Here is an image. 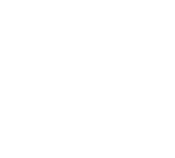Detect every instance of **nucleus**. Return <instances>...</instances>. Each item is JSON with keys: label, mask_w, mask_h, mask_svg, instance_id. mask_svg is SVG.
I'll list each match as a JSON object with an SVG mask.
<instances>
[]
</instances>
